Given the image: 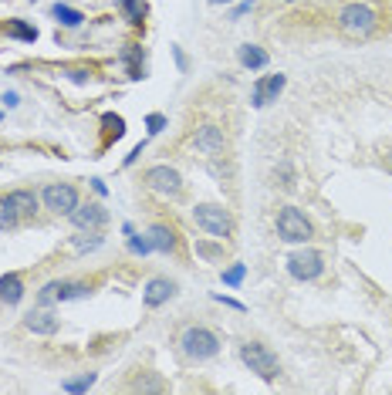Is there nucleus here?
I'll list each match as a JSON object with an SVG mask.
<instances>
[{
  "instance_id": "f257e3e1",
  "label": "nucleus",
  "mask_w": 392,
  "mask_h": 395,
  "mask_svg": "<svg viewBox=\"0 0 392 395\" xmlns=\"http://www.w3.org/2000/svg\"><path fill=\"white\" fill-rule=\"evenodd\" d=\"M338 30H342L345 38H355V41L372 38V34L379 30L376 7H369V4H362V0H352V4H345V7L338 11Z\"/></svg>"
},
{
  "instance_id": "f03ea898",
  "label": "nucleus",
  "mask_w": 392,
  "mask_h": 395,
  "mask_svg": "<svg viewBox=\"0 0 392 395\" xmlns=\"http://www.w3.org/2000/svg\"><path fill=\"white\" fill-rule=\"evenodd\" d=\"M240 358H244V365L251 368L257 379H264V382H274L278 379V355L271 352L267 345H261V341H244L240 345Z\"/></svg>"
},
{
  "instance_id": "7ed1b4c3",
  "label": "nucleus",
  "mask_w": 392,
  "mask_h": 395,
  "mask_svg": "<svg viewBox=\"0 0 392 395\" xmlns=\"http://www.w3.org/2000/svg\"><path fill=\"white\" fill-rule=\"evenodd\" d=\"M180 348H183V355H190L196 362H207V358H213V355L220 352V338L213 335L210 328L193 325L180 335Z\"/></svg>"
},
{
  "instance_id": "20e7f679",
  "label": "nucleus",
  "mask_w": 392,
  "mask_h": 395,
  "mask_svg": "<svg viewBox=\"0 0 392 395\" xmlns=\"http://www.w3.org/2000/svg\"><path fill=\"white\" fill-rule=\"evenodd\" d=\"M193 220L200 230H207V233L217 237V240L234 237V220H230V213H227L224 206H217V203H200L193 210Z\"/></svg>"
},
{
  "instance_id": "39448f33",
  "label": "nucleus",
  "mask_w": 392,
  "mask_h": 395,
  "mask_svg": "<svg viewBox=\"0 0 392 395\" xmlns=\"http://www.w3.org/2000/svg\"><path fill=\"white\" fill-rule=\"evenodd\" d=\"M278 233H281V240H288V243H308L311 237H315L308 216L298 210V206H281V213H278Z\"/></svg>"
},
{
  "instance_id": "423d86ee",
  "label": "nucleus",
  "mask_w": 392,
  "mask_h": 395,
  "mask_svg": "<svg viewBox=\"0 0 392 395\" xmlns=\"http://www.w3.org/2000/svg\"><path fill=\"white\" fill-rule=\"evenodd\" d=\"M146 186L153 189V193H159V196H180L183 193V176L173 166H166V162H159V166H149L146 169Z\"/></svg>"
},
{
  "instance_id": "0eeeda50",
  "label": "nucleus",
  "mask_w": 392,
  "mask_h": 395,
  "mask_svg": "<svg viewBox=\"0 0 392 395\" xmlns=\"http://www.w3.org/2000/svg\"><path fill=\"white\" fill-rule=\"evenodd\" d=\"M41 203L51 213H61V216H71V210L78 206V189L71 183H48L41 193Z\"/></svg>"
},
{
  "instance_id": "6e6552de",
  "label": "nucleus",
  "mask_w": 392,
  "mask_h": 395,
  "mask_svg": "<svg viewBox=\"0 0 392 395\" xmlns=\"http://www.w3.org/2000/svg\"><path fill=\"white\" fill-rule=\"evenodd\" d=\"M325 270V260L318 250H298V254L288 257V274L294 281H315Z\"/></svg>"
},
{
  "instance_id": "1a4fd4ad",
  "label": "nucleus",
  "mask_w": 392,
  "mask_h": 395,
  "mask_svg": "<svg viewBox=\"0 0 392 395\" xmlns=\"http://www.w3.org/2000/svg\"><path fill=\"white\" fill-rule=\"evenodd\" d=\"M193 145L200 149L203 155H220L227 149V139H224V128L217 126H200L193 135Z\"/></svg>"
},
{
  "instance_id": "9d476101",
  "label": "nucleus",
  "mask_w": 392,
  "mask_h": 395,
  "mask_svg": "<svg viewBox=\"0 0 392 395\" xmlns=\"http://www.w3.org/2000/svg\"><path fill=\"white\" fill-rule=\"evenodd\" d=\"M105 220H109V213L102 210L98 203H78L75 210H71V223L78 226V230H98V226H105Z\"/></svg>"
},
{
  "instance_id": "9b49d317",
  "label": "nucleus",
  "mask_w": 392,
  "mask_h": 395,
  "mask_svg": "<svg viewBox=\"0 0 392 395\" xmlns=\"http://www.w3.org/2000/svg\"><path fill=\"white\" fill-rule=\"evenodd\" d=\"M173 294H176V284L169 281V277H153V281L146 284V291H142V304L146 308H163Z\"/></svg>"
},
{
  "instance_id": "f8f14e48",
  "label": "nucleus",
  "mask_w": 392,
  "mask_h": 395,
  "mask_svg": "<svg viewBox=\"0 0 392 395\" xmlns=\"http://www.w3.org/2000/svg\"><path fill=\"white\" fill-rule=\"evenodd\" d=\"M284 85H288L284 74H271L264 82H257V85H254V95H251V105L254 109H264L267 101H274L281 91H284Z\"/></svg>"
},
{
  "instance_id": "ddd939ff",
  "label": "nucleus",
  "mask_w": 392,
  "mask_h": 395,
  "mask_svg": "<svg viewBox=\"0 0 392 395\" xmlns=\"http://www.w3.org/2000/svg\"><path fill=\"white\" fill-rule=\"evenodd\" d=\"M24 325H28V331H34V335H55L58 318L48 308H34L28 318H24Z\"/></svg>"
},
{
  "instance_id": "4468645a",
  "label": "nucleus",
  "mask_w": 392,
  "mask_h": 395,
  "mask_svg": "<svg viewBox=\"0 0 392 395\" xmlns=\"http://www.w3.org/2000/svg\"><path fill=\"white\" fill-rule=\"evenodd\" d=\"M149 243H153V250H159V254H173L176 250V230L166 223H153L149 226Z\"/></svg>"
},
{
  "instance_id": "2eb2a0df",
  "label": "nucleus",
  "mask_w": 392,
  "mask_h": 395,
  "mask_svg": "<svg viewBox=\"0 0 392 395\" xmlns=\"http://www.w3.org/2000/svg\"><path fill=\"white\" fill-rule=\"evenodd\" d=\"M21 297H24L21 274H4L0 277V304H21Z\"/></svg>"
},
{
  "instance_id": "dca6fc26",
  "label": "nucleus",
  "mask_w": 392,
  "mask_h": 395,
  "mask_svg": "<svg viewBox=\"0 0 392 395\" xmlns=\"http://www.w3.org/2000/svg\"><path fill=\"white\" fill-rule=\"evenodd\" d=\"M237 57H240V65L251 68V71L267 68V51L264 48H257V44H244V48L237 51Z\"/></svg>"
},
{
  "instance_id": "f3484780",
  "label": "nucleus",
  "mask_w": 392,
  "mask_h": 395,
  "mask_svg": "<svg viewBox=\"0 0 392 395\" xmlns=\"http://www.w3.org/2000/svg\"><path fill=\"white\" fill-rule=\"evenodd\" d=\"M11 203L17 206L21 216H31V213H38V206H41V199L34 196L31 189H14V193H11Z\"/></svg>"
},
{
  "instance_id": "a211bd4d",
  "label": "nucleus",
  "mask_w": 392,
  "mask_h": 395,
  "mask_svg": "<svg viewBox=\"0 0 392 395\" xmlns=\"http://www.w3.org/2000/svg\"><path fill=\"white\" fill-rule=\"evenodd\" d=\"M51 14H55L58 24H65V28H78V24L85 21L82 11H75V7H68V4H55V7H51Z\"/></svg>"
},
{
  "instance_id": "6ab92c4d",
  "label": "nucleus",
  "mask_w": 392,
  "mask_h": 395,
  "mask_svg": "<svg viewBox=\"0 0 392 395\" xmlns=\"http://www.w3.org/2000/svg\"><path fill=\"white\" fill-rule=\"evenodd\" d=\"M7 34H11V38H17V41H38V28H31V24H24V21H11V24H7Z\"/></svg>"
},
{
  "instance_id": "aec40b11",
  "label": "nucleus",
  "mask_w": 392,
  "mask_h": 395,
  "mask_svg": "<svg viewBox=\"0 0 392 395\" xmlns=\"http://www.w3.org/2000/svg\"><path fill=\"white\" fill-rule=\"evenodd\" d=\"M17 206L11 203V196H4L0 199V230H11V226H17Z\"/></svg>"
},
{
  "instance_id": "412c9836",
  "label": "nucleus",
  "mask_w": 392,
  "mask_h": 395,
  "mask_svg": "<svg viewBox=\"0 0 392 395\" xmlns=\"http://www.w3.org/2000/svg\"><path fill=\"white\" fill-rule=\"evenodd\" d=\"M88 287L85 284H75V281H65V284H55V297L58 301H71V297H82Z\"/></svg>"
},
{
  "instance_id": "4be33fe9",
  "label": "nucleus",
  "mask_w": 392,
  "mask_h": 395,
  "mask_svg": "<svg viewBox=\"0 0 392 395\" xmlns=\"http://www.w3.org/2000/svg\"><path fill=\"white\" fill-rule=\"evenodd\" d=\"M102 126H105V139H122V135H126V122H122L119 115H105Z\"/></svg>"
},
{
  "instance_id": "5701e85b",
  "label": "nucleus",
  "mask_w": 392,
  "mask_h": 395,
  "mask_svg": "<svg viewBox=\"0 0 392 395\" xmlns=\"http://www.w3.org/2000/svg\"><path fill=\"white\" fill-rule=\"evenodd\" d=\"M92 385H95V375L88 372V375H82V379H71V382H65L61 389H65V392H88Z\"/></svg>"
},
{
  "instance_id": "b1692460",
  "label": "nucleus",
  "mask_w": 392,
  "mask_h": 395,
  "mask_svg": "<svg viewBox=\"0 0 392 395\" xmlns=\"http://www.w3.org/2000/svg\"><path fill=\"white\" fill-rule=\"evenodd\" d=\"M98 243H102V237H98L95 230H92V233H82V237H75V247H78V250H95Z\"/></svg>"
},
{
  "instance_id": "393cba45",
  "label": "nucleus",
  "mask_w": 392,
  "mask_h": 395,
  "mask_svg": "<svg viewBox=\"0 0 392 395\" xmlns=\"http://www.w3.org/2000/svg\"><path fill=\"white\" fill-rule=\"evenodd\" d=\"M142 14H146V7H142L139 0H126V17L132 24H142Z\"/></svg>"
},
{
  "instance_id": "a878e982",
  "label": "nucleus",
  "mask_w": 392,
  "mask_h": 395,
  "mask_svg": "<svg viewBox=\"0 0 392 395\" xmlns=\"http://www.w3.org/2000/svg\"><path fill=\"white\" fill-rule=\"evenodd\" d=\"M244 274H247V267H244V264H237V267H230L224 274V284H230V287H237L240 281H244Z\"/></svg>"
},
{
  "instance_id": "bb28decb",
  "label": "nucleus",
  "mask_w": 392,
  "mask_h": 395,
  "mask_svg": "<svg viewBox=\"0 0 392 395\" xmlns=\"http://www.w3.org/2000/svg\"><path fill=\"white\" fill-rule=\"evenodd\" d=\"M146 126H149V135H159V132L166 128V115L153 112V115H149V118H146Z\"/></svg>"
},
{
  "instance_id": "cd10ccee",
  "label": "nucleus",
  "mask_w": 392,
  "mask_h": 395,
  "mask_svg": "<svg viewBox=\"0 0 392 395\" xmlns=\"http://www.w3.org/2000/svg\"><path fill=\"white\" fill-rule=\"evenodd\" d=\"M196 254L217 260V257H224V247H213V243H196Z\"/></svg>"
},
{
  "instance_id": "c85d7f7f",
  "label": "nucleus",
  "mask_w": 392,
  "mask_h": 395,
  "mask_svg": "<svg viewBox=\"0 0 392 395\" xmlns=\"http://www.w3.org/2000/svg\"><path fill=\"white\" fill-rule=\"evenodd\" d=\"M129 250H132V254H149V250H153V243H149V240H139V237H132V240H129Z\"/></svg>"
},
{
  "instance_id": "c756f323",
  "label": "nucleus",
  "mask_w": 392,
  "mask_h": 395,
  "mask_svg": "<svg viewBox=\"0 0 392 395\" xmlns=\"http://www.w3.org/2000/svg\"><path fill=\"white\" fill-rule=\"evenodd\" d=\"M132 389H136V392H163V385H159V382H136V385H132Z\"/></svg>"
},
{
  "instance_id": "7c9ffc66",
  "label": "nucleus",
  "mask_w": 392,
  "mask_h": 395,
  "mask_svg": "<svg viewBox=\"0 0 392 395\" xmlns=\"http://www.w3.org/2000/svg\"><path fill=\"white\" fill-rule=\"evenodd\" d=\"M247 11H254V0H244V4H237V11H234V17L247 14Z\"/></svg>"
},
{
  "instance_id": "2f4dec72",
  "label": "nucleus",
  "mask_w": 392,
  "mask_h": 395,
  "mask_svg": "<svg viewBox=\"0 0 392 395\" xmlns=\"http://www.w3.org/2000/svg\"><path fill=\"white\" fill-rule=\"evenodd\" d=\"M217 301H224L227 308H237V311H244V304H240V301H234V297H224V294H217Z\"/></svg>"
},
{
  "instance_id": "473e14b6",
  "label": "nucleus",
  "mask_w": 392,
  "mask_h": 395,
  "mask_svg": "<svg viewBox=\"0 0 392 395\" xmlns=\"http://www.w3.org/2000/svg\"><path fill=\"white\" fill-rule=\"evenodd\" d=\"M382 162H386V169L392 172V149H386V155H382Z\"/></svg>"
},
{
  "instance_id": "72a5a7b5",
  "label": "nucleus",
  "mask_w": 392,
  "mask_h": 395,
  "mask_svg": "<svg viewBox=\"0 0 392 395\" xmlns=\"http://www.w3.org/2000/svg\"><path fill=\"white\" fill-rule=\"evenodd\" d=\"M210 4H234V0H210Z\"/></svg>"
}]
</instances>
